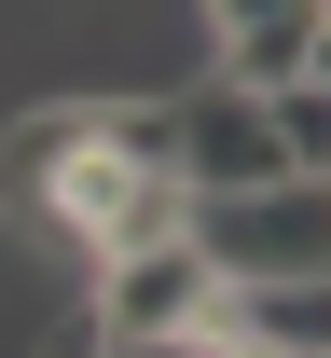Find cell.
<instances>
[{"mask_svg": "<svg viewBox=\"0 0 331 358\" xmlns=\"http://www.w3.org/2000/svg\"><path fill=\"white\" fill-rule=\"evenodd\" d=\"M42 234L83 248V262H139V248H166V234H193V179H180L166 110H97V138L55 166V193H42Z\"/></svg>", "mask_w": 331, "mask_h": 358, "instance_id": "cell-1", "label": "cell"}, {"mask_svg": "<svg viewBox=\"0 0 331 358\" xmlns=\"http://www.w3.org/2000/svg\"><path fill=\"white\" fill-rule=\"evenodd\" d=\"M193 248L221 262V289H290V275H331V179L193 193Z\"/></svg>", "mask_w": 331, "mask_h": 358, "instance_id": "cell-2", "label": "cell"}, {"mask_svg": "<svg viewBox=\"0 0 331 358\" xmlns=\"http://www.w3.org/2000/svg\"><path fill=\"white\" fill-rule=\"evenodd\" d=\"M221 262L193 248V234H166V248H139V262H97V331H221Z\"/></svg>", "mask_w": 331, "mask_h": 358, "instance_id": "cell-3", "label": "cell"}, {"mask_svg": "<svg viewBox=\"0 0 331 358\" xmlns=\"http://www.w3.org/2000/svg\"><path fill=\"white\" fill-rule=\"evenodd\" d=\"M166 138H180V179H193V193H262V179H290L276 110L235 96V83H207L193 110H166Z\"/></svg>", "mask_w": 331, "mask_h": 358, "instance_id": "cell-4", "label": "cell"}, {"mask_svg": "<svg viewBox=\"0 0 331 358\" xmlns=\"http://www.w3.org/2000/svg\"><path fill=\"white\" fill-rule=\"evenodd\" d=\"M97 138V96H42V110H14L0 124V221L14 234H42V193H55V166Z\"/></svg>", "mask_w": 331, "mask_h": 358, "instance_id": "cell-5", "label": "cell"}, {"mask_svg": "<svg viewBox=\"0 0 331 358\" xmlns=\"http://www.w3.org/2000/svg\"><path fill=\"white\" fill-rule=\"evenodd\" d=\"M221 331H248V345H276V358H331V275L235 289V303H221Z\"/></svg>", "mask_w": 331, "mask_h": 358, "instance_id": "cell-6", "label": "cell"}, {"mask_svg": "<svg viewBox=\"0 0 331 358\" xmlns=\"http://www.w3.org/2000/svg\"><path fill=\"white\" fill-rule=\"evenodd\" d=\"M262 110H276L290 179H331V96H318V83H290V96H262Z\"/></svg>", "mask_w": 331, "mask_h": 358, "instance_id": "cell-7", "label": "cell"}, {"mask_svg": "<svg viewBox=\"0 0 331 358\" xmlns=\"http://www.w3.org/2000/svg\"><path fill=\"white\" fill-rule=\"evenodd\" d=\"M304 14H318V0H207L221 42H262V28H304Z\"/></svg>", "mask_w": 331, "mask_h": 358, "instance_id": "cell-8", "label": "cell"}, {"mask_svg": "<svg viewBox=\"0 0 331 358\" xmlns=\"http://www.w3.org/2000/svg\"><path fill=\"white\" fill-rule=\"evenodd\" d=\"M97 358H221V331H97Z\"/></svg>", "mask_w": 331, "mask_h": 358, "instance_id": "cell-9", "label": "cell"}, {"mask_svg": "<svg viewBox=\"0 0 331 358\" xmlns=\"http://www.w3.org/2000/svg\"><path fill=\"white\" fill-rule=\"evenodd\" d=\"M304 83L331 96V0H318V42H304Z\"/></svg>", "mask_w": 331, "mask_h": 358, "instance_id": "cell-10", "label": "cell"}, {"mask_svg": "<svg viewBox=\"0 0 331 358\" xmlns=\"http://www.w3.org/2000/svg\"><path fill=\"white\" fill-rule=\"evenodd\" d=\"M221 358H276V345H248V331H221Z\"/></svg>", "mask_w": 331, "mask_h": 358, "instance_id": "cell-11", "label": "cell"}, {"mask_svg": "<svg viewBox=\"0 0 331 358\" xmlns=\"http://www.w3.org/2000/svg\"><path fill=\"white\" fill-rule=\"evenodd\" d=\"M83 358H97V345H83Z\"/></svg>", "mask_w": 331, "mask_h": 358, "instance_id": "cell-12", "label": "cell"}]
</instances>
